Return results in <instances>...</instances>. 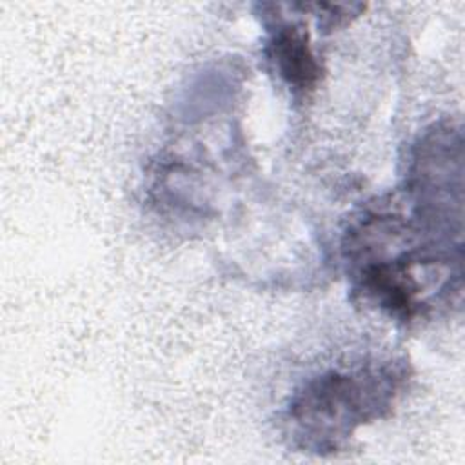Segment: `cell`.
Segmentation results:
<instances>
[{
  "label": "cell",
  "instance_id": "obj_2",
  "mask_svg": "<svg viewBox=\"0 0 465 465\" xmlns=\"http://www.w3.org/2000/svg\"><path fill=\"white\" fill-rule=\"evenodd\" d=\"M280 78L298 93L312 91L320 78V64L311 51L309 35L296 24H280L265 47Z\"/></svg>",
  "mask_w": 465,
  "mask_h": 465
},
{
  "label": "cell",
  "instance_id": "obj_1",
  "mask_svg": "<svg viewBox=\"0 0 465 465\" xmlns=\"http://www.w3.org/2000/svg\"><path fill=\"white\" fill-rule=\"evenodd\" d=\"M403 378V367L392 361L325 372L291 400V432L305 449L332 452L358 425L385 416Z\"/></svg>",
  "mask_w": 465,
  "mask_h": 465
}]
</instances>
